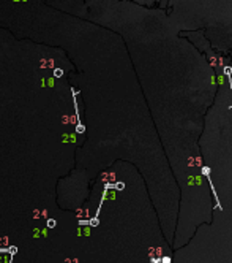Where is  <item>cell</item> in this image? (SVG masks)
<instances>
[{"label": "cell", "mask_w": 232, "mask_h": 263, "mask_svg": "<svg viewBox=\"0 0 232 263\" xmlns=\"http://www.w3.org/2000/svg\"><path fill=\"white\" fill-rule=\"evenodd\" d=\"M90 225H92V227H96L98 224H100V222H98V217H93L92 220H90V222H89Z\"/></svg>", "instance_id": "obj_6"}, {"label": "cell", "mask_w": 232, "mask_h": 263, "mask_svg": "<svg viewBox=\"0 0 232 263\" xmlns=\"http://www.w3.org/2000/svg\"><path fill=\"white\" fill-rule=\"evenodd\" d=\"M125 187V185H123V182H117L115 185H114V189H117V190H122Z\"/></svg>", "instance_id": "obj_7"}, {"label": "cell", "mask_w": 232, "mask_h": 263, "mask_svg": "<svg viewBox=\"0 0 232 263\" xmlns=\"http://www.w3.org/2000/svg\"><path fill=\"white\" fill-rule=\"evenodd\" d=\"M62 141H63V143H66V141H73V143H74V141H76V136H74V135H66V133H65V135L62 136Z\"/></svg>", "instance_id": "obj_3"}, {"label": "cell", "mask_w": 232, "mask_h": 263, "mask_svg": "<svg viewBox=\"0 0 232 263\" xmlns=\"http://www.w3.org/2000/svg\"><path fill=\"white\" fill-rule=\"evenodd\" d=\"M224 73H226V76H227V81H229V86H230V92H232V78H230L232 68L230 67H226V68H224Z\"/></svg>", "instance_id": "obj_2"}, {"label": "cell", "mask_w": 232, "mask_h": 263, "mask_svg": "<svg viewBox=\"0 0 232 263\" xmlns=\"http://www.w3.org/2000/svg\"><path fill=\"white\" fill-rule=\"evenodd\" d=\"M205 178H207V181H208V184H210V189H212V193H213V198H215L216 208H220V209H223V206H221V203H220V197H218L216 189H215V185H213V182H212V178H210V173H208V175H205Z\"/></svg>", "instance_id": "obj_1"}, {"label": "cell", "mask_w": 232, "mask_h": 263, "mask_svg": "<svg viewBox=\"0 0 232 263\" xmlns=\"http://www.w3.org/2000/svg\"><path fill=\"white\" fill-rule=\"evenodd\" d=\"M62 75H63V72L60 70V68H55V72H54V76H55V78H60Z\"/></svg>", "instance_id": "obj_4"}, {"label": "cell", "mask_w": 232, "mask_h": 263, "mask_svg": "<svg viewBox=\"0 0 232 263\" xmlns=\"http://www.w3.org/2000/svg\"><path fill=\"white\" fill-rule=\"evenodd\" d=\"M47 84H49V86H54V79H52V78L47 79Z\"/></svg>", "instance_id": "obj_10"}, {"label": "cell", "mask_w": 232, "mask_h": 263, "mask_svg": "<svg viewBox=\"0 0 232 263\" xmlns=\"http://www.w3.org/2000/svg\"><path fill=\"white\" fill-rule=\"evenodd\" d=\"M47 227H49V228L55 227V220H54V219H49V220H47Z\"/></svg>", "instance_id": "obj_8"}, {"label": "cell", "mask_w": 232, "mask_h": 263, "mask_svg": "<svg viewBox=\"0 0 232 263\" xmlns=\"http://www.w3.org/2000/svg\"><path fill=\"white\" fill-rule=\"evenodd\" d=\"M84 130H85V127H84L82 124H77V125H76V132H79V133H82Z\"/></svg>", "instance_id": "obj_5"}, {"label": "cell", "mask_w": 232, "mask_h": 263, "mask_svg": "<svg viewBox=\"0 0 232 263\" xmlns=\"http://www.w3.org/2000/svg\"><path fill=\"white\" fill-rule=\"evenodd\" d=\"M161 261H163V263H171V258L169 257H163V258H161Z\"/></svg>", "instance_id": "obj_9"}]
</instances>
